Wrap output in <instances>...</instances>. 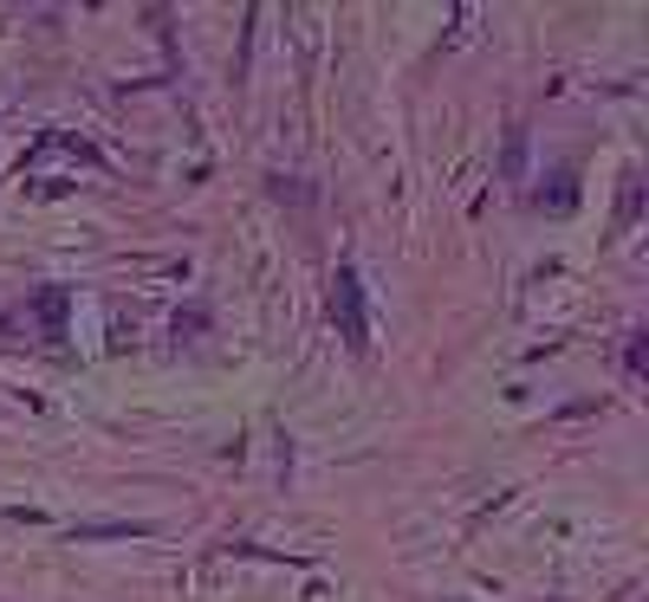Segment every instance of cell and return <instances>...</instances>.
Here are the masks:
<instances>
[{"mask_svg":"<svg viewBox=\"0 0 649 602\" xmlns=\"http://www.w3.org/2000/svg\"><path fill=\"white\" fill-rule=\"evenodd\" d=\"M332 325H338V337H345L351 350H363V343H370V318H363V279H358V266H338V272H332Z\"/></svg>","mask_w":649,"mask_h":602,"instance_id":"6da1fadb","label":"cell"},{"mask_svg":"<svg viewBox=\"0 0 649 602\" xmlns=\"http://www.w3.org/2000/svg\"><path fill=\"white\" fill-rule=\"evenodd\" d=\"M637 201H644V182L624 175V207H617V227H637Z\"/></svg>","mask_w":649,"mask_h":602,"instance_id":"7a4b0ae2","label":"cell"},{"mask_svg":"<svg viewBox=\"0 0 649 602\" xmlns=\"http://www.w3.org/2000/svg\"><path fill=\"white\" fill-rule=\"evenodd\" d=\"M624 370H630V383H637V376H644V331L630 337V356H624Z\"/></svg>","mask_w":649,"mask_h":602,"instance_id":"3957f363","label":"cell"}]
</instances>
